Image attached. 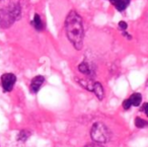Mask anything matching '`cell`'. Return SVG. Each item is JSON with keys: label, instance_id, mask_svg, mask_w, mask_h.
I'll list each match as a JSON object with an SVG mask.
<instances>
[{"label": "cell", "instance_id": "3", "mask_svg": "<svg viewBox=\"0 0 148 147\" xmlns=\"http://www.w3.org/2000/svg\"><path fill=\"white\" fill-rule=\"evenodd\" d=\"M90 137L97 143H107L111 139V132L110 129L103 123L97 122L93 124L90 130Z\"/></svg>", "mask_w": 148, "mask_h": 147}, {"label": "cell", "instance_id": "13", "mask_svg": "<svg viewBox=\"0 0 148 147\" xmlns=\"http://www.w3.org/2000/svg\"><path fill=\"white\" fill-rule=\"evenodd\" d=\"M135 126L137 127V128H139V129L145 128V127L148 126V122L144 120V119L137 117V118L135 119Z\"/></svg>", "mask_w": 148, "mask_h": 147}, {"label": "cell", "instance_id": "11", "mask_svg": "<svg viewBox=\"0 0 148 147\" xmlns=\"http://www.w3.org/2000/svg\"><path fill=\"white\" fill-rule=\"evenodd\" d=\"M19 3L18 0H0V9H4Z\"/></svg>", "mask_w": 148, "mask_h": 147}, {"label": "cell", "instance_id": "6", "mask_svg": "<svg viewBox=\"0 0 148 147\" xmlns=\"http://www.w3.org/2000/svg\"><path fill=\"white\" fill-rule=\"evenodd\" d=\"M109 1L118 11L121 12V11H124L127 8L128 5L130 4L131 0H109Z\"/></svg>", "mask_w": 148, "mask_h": 147}, {"label": "cell", "instance_id": "2", "mask_svg": "<svg viewBox=\"0 0 148 147\" xmlns=\"http://www.w3.org/2000/svg\"><path fill=\"white\" fill-rule=\"evenodd\" d=\"M21 13V8L19 3H16L7 8L0 9V27L1 29L10 27L19 19Z\"/></svg>", "mask_w": 148, "mask_h": 147}, {"label": "cell", "instance_id": "1", "mask_svg": "<svg viewBox=\"0 0 148 147\" xmlns=\"http://www.w3.org/2000/svg\"><path fill=\"white\" fill-rule=\"evenodd\" d=\"M65 32L66 37L72 44L74 49L80 51L83 47L84 29H83V21L80 14L75 10H71L66 16Z\"/></svg>", "mask_w": 148, "mask_h": 147}, {"label": "cell", "instance_id": "14", "mask_svg": "<svg viewBox=\"0 0 148 147\" xmlns=\"http://www.w3.org/2000/svg\"><path fill=\"white\" fill-rule=\"evenodd\" d=\"M127 27H128V25H127V23L126 21H119V29L121 30V31H126L127 30Z\"/></svg>", "mask_w": 148, "mask_h": 147}, {"label": "cell", "instance_id": "7", "mask_svg": "<svg viewBox=\"0 0 148 147\" xmlns=\"http://www.w3.org/2000/svg\"><path fill=\"white\" fill-rule=\"evenodd\" d=\"M32 25L35 27L36 31H38V32H42L45 29V25H44L43 19H42L41 15L38 14V13H36V14L34 15V19H33V21H32Z\"/></svg>", "mask_w": 148, "mask_h": 147}, {"label": "cell", "instance_id": "8", "mask_svg": "<svg viewBox=\"0 0 148 147\" xmlns=\"http://www.w3.org/2000/svg\"><path fill=\"white\" fill-rule=\"evenodd\" d=\"M127 100L129 102V104H131V106H139L142 102V95L141 93L135 92V93L131 94Z\"/></svg>", "mask_w": 148, "mask_h": 147}, {"label": "cell", "instance_id": "10", "mask_svg": "<svg viewBox=\"0 0 148 147\" xmlns=\"http://www.w3.org/2000/svg\"><path fill=\"white\" fill-rule=\"evenodd\" d=\"M92 92L97 96L99 100H103V96H105V90H103V87L101 83L95 81V86H93V89H92Z\"/></svg>", "mask_w": 148, "mask_h": 147}, {"label": "cell", "instance_id": "5", "mask_svg": "<svg viewBox=\"0 0 148 147\" xmlns=\"http://www.w3.org/2000/svg\"><path fill=\"white\" fill-rule=\"evenodd\" d=\"M45 82V77L42 75H38L36 77H34L31 81V85H29V89H31L32 93H37L40 90V88L42 87V85Z\"/></svg>", "mask_w": 148, "mask_h": 147}, {"label": "cell", "instance_id": "9", "mask_svg": "<svg viewBox=\"0 0 148 147\" xmlns=\"http://www.w3.org/2000/svg\"><path fill=\"white\" fill-rule=\"evenodd\" d=\"M78 70L81 73L85 74L87 76H91L92 75V67L89 63L87 62H81L78 66Z\"/></svg>", "mask_w": 148, "mask_h": 147}, {"label": "cell", "instance_id": "4", "mask_svg": "<svg viewBox=\"0 0 148 147\" xmlns=\"http://www.w3.org/2000/svg\"><path fill=\"white\" fill-rule=\"evenodd\" d=\"M1 86L5 92H9L13 89L16 82V77L12 73H4L1 76Z\"/></svg>", "mask_w": 148, "mask_h": 147}, {"label": "cell", "instance_id": "15", "mask_svg": "<svg viewBox=\"0 0 148 147\" xmlns=\"http://www.w3.org/2000/svg\"><path fill=\"white\" fill-rule=\"evenodd\" d=\"M141 112L145 113L146 116L148 117V102H144V104H142V106H141Z\"/></svg>", "mask_w": 148, "mask_h": 147}, {"label": "cell", "instance_id": "12", "mask_svg": "<svg viewBox=\"0 0 148 147\" xmlns=\"http://www.w3.org/2000/svg\"><path fill=\"white\" fill-rule=\"evenodd\" d=\"M29 136H31V132H29V130H21V132L18 133L17 139H18L19 141L25 142V141H27V139L29 138Z\"/></svg>", "mask_w": 148, "mask_h": 147}, {"label": "cell", "instance_id": "16", "mask_svg": "<svg viewBox=\"0 0 148 147\" xmlns=\"http://www.w3.org/2000/svg\"><path fill=\"white\" fill-rule=\"evenodd\" d=\"M84 147H103V146H101V143L93 142V143H90V144H87V145H85Z\"/></svg>", "mask_w": 148, "mask_h": 147}]
</instances>
